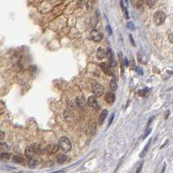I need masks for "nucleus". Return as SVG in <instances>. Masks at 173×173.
Returning <instances> with one entry per match:
<instances>
[{"label":"nucleus","mask_w":173,"mask_h":173,"mask_svg":"<svg viewBox=\"0 0 173 173\" xmlns=\"http://www.w3.org/2000/svg\"><path fill=\"white\" fill-rule=\"evenodd\" d=\"M42 152L41 147H40L39 144H32L31 145L26 147L25 149V156L27 157L28 158H34L36 155L39 154V153Z\"/></svg>","instance_id":"obj_1"},{"label":"nucleus","mask_w":173,"mask_h":173,"mask_svg":"<svg viewBox=\"0 0 173 173\" xmlns=\"http://www.w3.org/2000/svg\"><path fill=\"white\" fill-rule=\"evenodd\" d=\"M58 147L64 152H68L71 150V143L67 137H62L58 141Z\"/></svg>","instance_id":"obj_2"},{"label":"nucleus","mask_w":173,"mask_h":173,"mask_svg":"<svg viewBox=\"0 0 173 173\" xmlns=\"http://www.w3.org/2000/svg\"><path fill=\"white\" fill-rule=\"evenodd\" d=\"M165 18H166V15L162 10H158L153 15V22H154V24L156 25H161V24H163L165 21Z\"/></svg>","instance_id":"obj_3"},{"label":"nucleus","mask_w":173,"mask_h":173,"mask_svg":"<svg viewBox=\"0 0 173 173\" xmlns=\"http://www.w3.org/2000/svg\"><path fill=\"white\" fill-rule=\"evenodd\" d=\"M91 89H92V92L93 94L96 97H101L104 93V89L103 86L100 85L98 83H94L92 84V86H91Z\"/></svg>","instance_id":"obj_4"},{"label":"nucleus","mask_w":173,"mask_h":173,"mask_svg":"<svg viewBox=\"0 0 173 173\" xmlns=\"http://www.w3.org/2000/svg\"><path fill=\"white\" fill-rule=\"evenodd\" d=\"M58 149H59L58 145H57V144H52L47 145L46 147L45 148L44 151H42V152L47 153V154H49V155H52V154H54V153L58 152Z\"/></svg>","instance_id":"obj_5"},{"label":"nucleus","mask_w":173,"mask_h":173,"mask_svg":"<svg viewBox=\"0 0 173 173\" xmlns=\"http://www.w3.org/2000/svg\"><path fill=\"white\" fill-rule=\"evenodd\" d=\"M100 66H101L102 70H104V71L105 72V73L107 74V75L109 76H114V70H113V67L111 66L110 63H102L101 64H100Z\"/></svg>","instance_id":"obj_6"},{"label":"nucleus","mask_w":173,"mask_h":173,"mask_svg":"<svg viewBox=\"0 0 173 173\" xmlns=\"http://www.w3.org/2000/svg\"><path fill=\"white\" fill-rule=\"evenodd\" d=\"M107 56H108V58H109V63H110L111 66L114 67L116 65V62L115 60V57H114V53L112 51L111 48H108L107 49Z\"/></svg>","instance_id":"obj_7"},{"label":"nucleus","mask_w":173,"mask_h":173,"mask_svg":"<svg viewBox=\"0 0 173 173\" xmlns=\"http://www.w3.org/2000/svg\"><path fill=\"white\" fill-rule=\"evenodd\" d=\"M87 104L90 107H91V108L96 109V110H98V109H99V105H98V101H97L96 98H95L94 96H91L88 98Z\"/></svg>","instance_id":"obj_8"},{"label":"nucleus","mask_w":173,"mask_h":173,"mask_svg":"<svg viewBox=\"0 0 173 173\" xmlns=\"http://www.w3.org/2000/svg\"><path fill=\"white\" fill-rule=\"evenodd\" d=\"M76 103H77V106L79 107V108L83 109L84 108V106L86 105V100L85 98H84V97L83 96V95H79V96H77V99H76Z\"/></svg>","instance_id":"obj_9"},{"label":"nucleus","mask_w":173,"mask_h":173,"mask_svg":"<svg viewBox=\"0 0 173 173\" xmlns=\"http://www.w3.org/2000/svg\"><path fill=\"white\" fill-rule=\"evenodd\" d=\"M91 38L95 42H99L102 39V35L97 30H92L91 32Z\"/></svg>","instance_id":"obj_10"},{"label":"nucleus","mask_w":173,"mask_h":173,"mask_svg":"<svg viewBox=\"0 0 173 173\" xmlns=\"http://www.w3.org/2000/svg\"><path fill=\"white\" fill-rule=\"evenodd\" d=\"M105 99L108 104L112 105V104L114 103V101H115V95H114L113 92H111V91L109 92V91H108V92L105 94Z\"/></svg>","instance_id":"obj_11"},{"label":"nucleus","mask_w":173,"mask_h":173,"mask_svg":"<svg viewBox=\"0 0 173 173\" xmlns=\"http://www.w3.org/2000/svg\"><path fill=\"white\" fill-rule=\"evenodd\" d=\"M38 165H39V159H38V158H36L34 157V158H30L29 159L28 165H29L30 168H35V167H37Z\"/></svg>","instance_id":"obj_12"},{"label":"nucleus","mask_w":173,"mask_h":173,"mask_svg":"<svg viewBox=\"0 0 173 173\" xmlns=\"http://www.w3.org/2000/svg\"><path fill=\"white\" fill-rule=\"evenodd\" d=\"M105 57H106V52H105V51L104 50L103 48L99 47V48L97 50V58H98V59L102 60Z\"/></svg>","instance_id":"obj_13"},{"label":"nucleus","mask_w":173,"mask_h":173,"mask_svg":"<svg viewBox=\"0 0 173 173\" xmlns=\"http://www.w3.org/2000/svg\"><path fill=\"white\" fill-rule=\"evenodd\" d=\"M107 115H108V112H107V110L102 111L101 114H100V116H99V118H98V124L101 125L102 123H104V121H105V119L106 118Z\"/></svg>","instance_id":"obj_14"},{"label":"nucleus","mask_w":173,"mask_h":173,"mask_svg":"<svg viewBox=\"0 0 173 173\" xmlns=\"http://www.w3.org/2000/svg\"><path fill=\"white\" fill-rule=\"evenodd\" d=\"M68 160V157L64 154H60L57 157V162L58 164H63Z\"/></svg>","instance_id":"obj_15"},{"label":"nucleus","mask_w":173,"mask_h":173,"mask_svg":"<svg viewBox=\"0 0 173 173\" xmlns=\"http://www.w3.org/2000/svg\"><path fill=\"white\" fill-rule=\"evenodd\" d=\"M63 116H64V118L66 119L67 122L71 123V122L73 121V115H72L71 112H69V111H65L64 113H63Z\"/></svg>","instance_id":"obj_16"},{"label":"nucleus","mask_w":173,"mask_h":173,"mask_svg":"<svg viewBox=\"0 0 173 173\" xmlns=\"http://www.w3.org/2000/svg\"><path fill=\"white\" fill-rule=\"evenodd\" d=\"M151 140L150 139L149 140V142L147 143V144H146L145 146H144V150H143V151L142 152L140 153V158H144V156H145V154L147 153V151H148V150H149V147H150V145H151Z\"/></svg>","instance_id":"obj_17"},{"label":"nucleus","mask_w":173,"mask_h":173,"mask_svg":"<svg viewBox=\"0 0 173 173\" xmlns=\"http://www.w3.org/2000/svg\"><path fill=\"white\" fill-rule=\"evenodd\" d=\"M110 85H111V90H112V91H116V90H117V84H116V79L115 77L111 80Z\"/></svg>","instance_id":"obj_18"},{"label":"nucleus","mask_w":173,"mask_h":173,"mask_svg":"<svg viewBox=\"0 0 173 173\" xmlns=\"http://www.w3.org/2000/svg\"><path fill=\"white\" fill-rule=\"evenodd\" d=\"M12 160H13V162H15V163H17V164H22L24 162V158H22L21 156H17V155L13 156Z\"/></svg>","instance_id":"obj_19"},{"label":"nucleus","mask_w":173,"mask_h":173,"mask_svg":"<svg viewBox=\"0 0 173 173\" xmlns=\"http://www.w3.org/2000/svg\"><path fill=\"white\" fill-rule=\"evenodd\" d=\"M10 158V153H7V152H3L0 154V159L3 160V161H7L9 160Z\"/></svg>","instance_id":"obj_20"},{"label":"nucleus","mask_w":173,"mask_h":173,"mask_svg":"<svg viewBox=\"0 0 173 173\" xmlns=\"http://www.w3.org/2000/svg\"><path fill=\"white\" fill-rule=\"evenodd\" d=\"M149 91H150L149 88H144V90H140V91H138V95L141 97H145L146 95H148Z\"/></svg>","instance_id":"obj_21"},{"label":"nucleus","mask_w":173,"mask_h":173,"mask_svg":"<svg viewBox=\"0 0 173 173\" xmlns=\"http://www.w3.org/2000/svg\"><path fill=\"white\" fill-rule=\"evenodd\" d=\"M145 2L149 7H153L156 3V0H145Z\"/></svg>","instance_id":"obj_22"},{"label":"nucleus","mask_w":173,"mask_h":173,"mask_svg":"<svg viewBox=\"0 0 173 173\" xmlns=\"http://www.w3.org/2000/svg\"><path fill=\"white\" fill-rule=\"evenodd\" d=\"M4 137H5L4 132L0 130V144H2L3 143V141H4Z\"/></svg>","instance_id":"obj_23"},{"label":"nucleus","mask_w":173,"mask_h":173,"mask_svg":"<svg viewBox=\"0 0 173 173\" xmlns=\"http://www.w3.org/2000/svg\"><path fill=\"white\" fill-rule=\"evenodd\" d=\"M127 28L133 31V30H135V25H134V24L132 22H128L127 23Z\"/></svg>","instance_id":"obj_24"},{"label":"nucleus","mask_w":173,"mask_h":173,"mask_svg":"<svg viewBox=\"0 0 173 173\" xmlns=\"http://www.w3.org/2000/svg\"><path fill=\"white\" fill-rule=\"evenodd\" d=\"M106 31H107V32H108L109 36H112V27H111L110 24H107Z\"/></svg>","instance_id":"obj_25"},{"label":"nucleus","mask_w":173,"mask_h":173,"mask_svg":"<svg viewBox=\"0 0 173 173\" xmlns=\"http://www.w3.org/2000/svg\"><path fill=\"white\" fill-rule=\"evenodd\" d=\"M135 70L137 72V73L139 74V75H143V74H144V71H143V70H142V69H141L139 66H137V67H136V68H135Z\"/></svg>","instance_id":"obj_26"},{"label":"nucleus","mask_w":173,"mask_h":173,"mask_svg":"<svg viewBox=\"0 0 173 173\" xmlns=\"http://www.w3.org/2000/svg\"><path fill=\"white\" fill-rule=\"evenodd\" d=\"M151 132V128H148L147 130H146V131H145V133H144V135L143 136V139H144L146 137H147L148 135H149L150 133Z\"/></svg>","instance_id":"obj_27"},{"label":"nucleus","mask_w":173,"mask_h":173,"mask_svg":"<svg viewBox=\"0 0 173 173\" xmlns=\"http://www.w3.org/2000/svg\"><path fill=\"white\" fill-rule=\"evenodd\" d=\"M114 115H115V114H114V113H112V115L110 116V119H109V121H108V127L110 126L111 124H112V121H113V118H114Z\"/></svg>","instance_id":"obj_28"},{"label":"nucleus","mask_w":173,"mask_h":173,"mask_svg":"<svg viewBox=\"0 0 173 173\" xmlns=\"http://www.w3.org/2000/svg\"><path fill=\"white\" fill-rule=\"evenodd\" d=\"M143 165H144V163H141V164H140V165H139V166L137 167V171H136V172H135V173H140L141 170H142Z\"/></svg>","instance_id":"obj_29"},{"label":"nucleus","mask_w":173,"mask_h":173,"mask_svg":"<svg viewBox=\"0 0 173 173\" xmlns=\"http://www.w3.org/2000/svg\"><path fill=\"white\" fill-rule=\"evenodd\" d=\"M130 42H131V45H133V46H135V42H134V40H133V38H132V35H130Z\"/></svg>","instance_id":"obj_30"},{"label":"nucleus","mask_w":173,"mask_h":173,"mask_svg":"<svg viewBox=\"0 0 173 173\" xmlns=\"http://www.w3.org/2000/svg\"><path fill=\"white\" fill-rule=\"evenodd\" d=\"M169 39H170V42H171V43L173 44V34H171L170 36H169Z\"/></svg>","instance_id":"obj_31"},{"label":"nucleus","mask_w":173,"mask_h":173,"mask_svg":"<svg viewBox=\"0 0 173 173\" xmlns=\"http://www.w3.org/2000/svg\"><path fill=\"white\" fill-rule=\"evenodd\" d=\"M65 171L64 170H60V171H58V172H52V173H63Z\"/></svg>","instance_id":"obj_32"},{"label":"nucleus","mask_w":173,"mask_h":173,"mask_svg":"<svg viewBox=\"0 0 173 173\" xmlns=\"http://www.w3.org/2000/svg\"><path fill=\"white\" fill-rule=\"evenodd\" d=\"M153 119H154V116H152V117H151V119L149 120V122H148V126H149V125L151 124V122H152V120H153Z\"/></svg>","instance_id":"obj_33"},{"label":"nucleus","mask_w":173,"mask_h":173,"mask_svg":"<svg viewBox=\"0 0 173 173\" xmlns=\"http://www.w3.org/2000/svg\"><path fill=\"white\" fill-rule=\"evenodd\" d=\"M124 63H125V65H126V66L128 65V59H127L126 58H124Z\"/></svg>","instance_id":"obj_34"},{"label":"nucleus","mask_w":173,"mask_h":173,"mask_svg":"<svg viewBox=\"0 0 173 173\" xmlns=\"http://www.w3.org/2000/svg\"><path fill=\"white\" fill-rule=\"evenodd\" d=\"M172 103H173V102H172Z\"/></svg>","instance_id":"obj_35"}]
</instances>
